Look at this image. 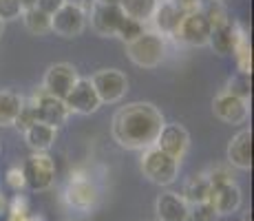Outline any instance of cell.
Returning <instances> with one entry per match:
<instances>
[{"label":"cell","mask_w":254,"mask_h":221,"mask_svg":"<svg viewBox=\"0 0 254 221\" xmlns=\"http://www.w3.org/2000/svg\"><path fill=\"white\" fill-rule=\"evenodd\" d=\"M22 175L29 190H49L56 181V161L47 153H33L22 164Z\"/></svg>","instance_id":"obj_4"},{"label":"cell","mask_w":254,"mask_h":221,"mask_svg":"<svg viewBox=\"0 0 254 221\" xmlns=\"http://www.w3.org/2000/svg\"><path fill=\"white\" fill-rule=\"evenodd\" d=\"M80 80V75H77L75 67L66 65V62H58V65H51L47 69L45 73V88L42 91L47 93V95H53V97H60V100H64L66 93L73 88V84Z\"/></svg>","instance_id":"obj_8"},{"label":"cell","mask_w":254,"mask_h":221,"mask_svg":"<svg viewBox=\"0 0 254 221\" xmlns=\"http://www.w3.org/2000/svg\"><path fill=\"white\" fill-rule=\"evenodd\" d=\"M210 33H212V27H210V22L201 13V9H199V11L184 13L173 36L177 40H182L184 44H188V47H206L210 40Z\"/></svg>","instance_id":"obj_6"},{"label":"cell","mask_w":254,"mask_h":221,"mask_svg":"<svg viewBox=\"0 0 254 221\" xmlns=\"http://www.w3.org/2000/svg\"><path fill=\"white\" fill-rule=\"evenodd\" d=\"M126 51L133 65L141 69H155L164 62L166 58V40L162 33L144 31L139 38L126 44Z\"/></svg>","instance_id":"obj_2"},{"label":"cell","mask_w":254,"mask_h":221,"mask_svg":"<svg viewBox=\"0 0 254 221\" xmlns=\"http://www.w3.org/2000/svg\"><path fill=\"white\" fill-rule=\"evenodd\" d=\"M7 186L11 190H16V193H20L22 188H27V184H24V175H22V168L20 166H13V168L7 170Z\"/></svg>","instance_id":"obj_32"},{"label":"cell","mask_w":254,"mask_h":221,"mask_svg":"<svg viewBox=\"0 0 254 221\" xmlns=\"http://www.w3.org/2000/svg\"><path fill=\"white\" fill-rule=\"evenodd\" d=\"M212 111L226 124H243L248 120V113H250L248 100H241V97L232 95L228 91H221L212 100Z\"/></svg>","instance_id":"obj_13"},{"label":"cell","mask_w":254,"mask_h":221,"mask_svg":"<svg viewBox=\"0 0 254 221\" xmlns=\"http://www.w3.org/2000/svg\"><path fill=\"white\" fill-rule=\"evenodd\" d=\"M164 124V115L157 106H153L150 102H133L115 113L113 137L124 148L144 150L148 146H155Z\"/></svg>","instance_id":"obj_1"},{"label":"cell","mask_w":254,"mask_h":221,"mask_svg":"<svg viewBox=\"0 0 254 221\" xmlns=\"http://www.w3.org/2000/svg\"><path fill=\"white\" fill-rule=\"evenodd\" d=\"M237 36H239L237 24H226V27L212 29L208 44H210V47H212L217 53H221V56H228V53H232V51H234V44H237Z\"/></svg>","instance_id":"obj_20"},{"label":"cell","mask_w":254,"mask_h":221,"mask_svg":"<svg viewBox=\"0 0 254 221\" xmlns=\"http://www.w3.org/2000/svg\"><path fill=\"white\" fill-rule=\"evenodd\" d=\"M228 161L239 170L252 168V131H241L228 144Z\"/></svg>","instance_id":"obj_17"},{"label":"cell","mask_w":254,"mask_h":221,"mask_svg":"<svg viewBox=\"0 0 254 221\" xmlns=\"http://www.w3.org/2000/svg\"><path fill=\"white\" fill-rule=\"evenodd\" d=\"M155 146H157L159 150H164L166 155H170L177 161H182L190 148V135L182 124H177V122H175V124H164L162 131H159V135H157Z\"/></svg>","instance_id":"obj_10"},{"label":"cell","mask_w":254,"mask_h":221,"mask_svg":"<svg viewBox=\"0 0 254 221\" xmlns=\"http://www.w3.org/2000/svg\"><path fill=\"white\" fill-rule=\"evenodd\" d=\"M188 217H192V221H217L219 215L214 213L210 201H201V204H194L192 208H190Z\"/></svg>","instance_id":"obj_29"},{"label":"cell","mask_w":254,"mask_h":221,"mask_svg":"<svg viewBox=\"0 0 254 221\" xmlns=\"http://www.w3.org/2000/svg\"><path fill=\"white\" fill-rule=\"evenodd\" d=\"M210 181L206 175H192L184 186V193L182 197L188 201V206H194V204H201V201H208L210 197Z\"/></svg>","instance_id":"obj_21"},{"label":"cell","mask_w":254,"mask_h":221,"mask_svg":"<svg viewBox=\"0 0 254 221\" xmlns=\"http://www.w3.org/2000/svg\"><path fill=\"white\" fill-rule=\"evenodd\" d=\"M210 186H219V184H228V181H234L232 179V173L228 166H212L210 173H206Z\"/></svg>","instance_id":"obj_31"},{"label":"cell","mask_w":254,"mask_h":221,"mask_svg":"<svg viewBox=\"0 0 254 221\" xmlns=\"http://www.w3.org/2000/svg\"><path fill=\"white\" fill-rule=\"evenodd\" d=\"M141 173L148 181L157 186H170L179 175V161L175 157L166 155L157 146L144 148L141 155Z\"/></svg>","instance_id":"obj_3"},{"label":"cell","mask_w":254,"mask_h":221,"mask_svg":"<svg viewBox=\"0 0 254 221\" xmlns=\"http://www.w3.org/2000/svg\"><path fill=\"white\" fill-rule=\"evenodd\" d=\"M91 84L102 104H115L128 91V77L117 69H102L91 77Z\"/></svg>","instance_id":"obj_5"},{"label":"cell","mask_w":254,"mask_h":221,"mask_svg":"<svg viewBox=\"0 0 254 221\" xmlns=\"http://www.w3.org/2000/svg\"><path fill=\"white\" fill-rule=\"evenodd\" d=\"M36 2H38V0H20L22 11H27V9H33V7H36Z\"/></svg>","instance_id":"obj_37"},{"label":"cell","mask_w":254,"mask_h":221,"mask_svg":"<svg viewBox=\"0 0 254 221\" xmlns=\"http://www.w3.org/2000/svg\"><path fill=\"white\" fill-rule=\"evenodd\" d=\"M7 221H29V213L27 215H16V213H9Z\"/></svg>","instance_id":"obj_36"},{"label":"cell","mask_w":254,"mask_h":221,"mask_svg":"<svg viewBox=\"0 0 254 221\" xmlns=\"http://www.w3.org/2000/svg\"><path fill=\"white\" fill-rule=\"evenodd\" d=\"M33 104H36L38 122L53 126V129L62 126L66 122V117H69V109L64 106V100L53 97V95H47L45 91H42L40 95L33 97Z\"/></svg>","instance_id":"obj_14"},{"label":"cell","mask_w":254,"mask_h":221,"mask_svg":"<svg viewBox=\"0 0 254 221\" xmlns=\"http://www.w3.org/2000/svg\"><path fill=\"white\" fill-rule=\"evenodd\" d=\"M170 2H173L182 13H190V11H199L203 0H170Z\"/></svg>","instance_id":"obj_34"},{"label":"cell","mask_w":254,"mask_h":221,"mask_svg":"<svg viewBox=\"0 0 254 221\" xmlns=\"http://www.w3.org/2000/svg\"><path fill=\"white\" fill-rule=\"evenodd\" d=\"M144 31H146V29H144V22L133 20V18L124 16V20H122L120 29H117V38H120V40H124L126 44H128V42H133L135 38H139Z\"/></svg>","instance_id":"obj_27"},{"label":"cell","mask_w":254,"mask_h":221,"mask_svg":"<svg viewBox=\"0 0 254 221\" xmlns=\"http://www.w3.org/2000/svg\"><path fill=\"white\" fill-rule=\"evenodd\" d=\"M22 97L13 91H0V126H13L22 106Z\"/></svg>","instance_id":"obj_22"},{"label":"cell","mask_w":254,"mask_h":221,"mask_svg":"<svg viewBox=\"0 0 254 221\" xmlns=\"http://www.w3.org/2000/svg\"><path fill=\"white\" fill-rule=\"evenodd\" d=\"M241 190L234 181H228V184H219L210 188V206L214 208V213L221 217V215H232L241 208Z\"/></svg>","instance_id":"obj_15"},{"label":"cell","mask_w":254,"mask_h":221,"mask_svg":"<svg viewBox=\"0 0 254 221\" xmlns=\"http://www.w3.org/2000/svg\"><path fill=\"white\" fill-rule=\"evenodd\" d=\"M36 122H38L36 104H33V102H22L20 113H18V117H16V122H13V126H18V129L24 133L31 124H36Z\"/></svg>","instance_id":"obj_28"},{"label":"cell","mask_w":254,"mask_h":221,"mask_svg":"<svg viewBox=\"0 0 254 221\" xmlns=\"http://www.w3.org/2000/svg\"><path fill=\"white\" fill-rule=\"evenodd\" d=\"M95 2H111V4H120V0H95Z\"/></svg>","instance_id":"obj_38"},{"label":"cell","mask_w":254,"mask_h":221,"mask_svg":"<svg viewBox=\"0 0 254 221\" xmlns=\"http://www.w3.org/2000/svg\"><path fill=\"white\" fill-rule=\"evenodd\" d=\"M64 2H66V0H38V2H36V7L40 9V11L49 13V16H53V13H56L58 9H60Z\"/></svg>","instance_id":"obj_35"},{"label":"cell","mask_w":254,"mask_h":221,"mask_svg":"<svg viewBox=\"0 0 254 221\" xmlns=\"http://www.w3.org/2000/svg\"><path fill=\"white\" fill-rule=\"evenodd\" d=\"M184 13L179 11L177 7H175L170 0H166V2H157V7H155V13L150 20L155 22V27H157L159 33H168V36H173L175 29H177L179 20H182Z\"/></svg>","instance_id":"obj_19"},{"label":"cell","mask_w":254,"mask_h":221,"mask_svg":"<svg viewBox=\"0 0 254 221\" xmlns=\"http://www.w3.org/2000/svg\"><path fill=\"white\" fill-rule=\"evenodd\" d=\"M2 31H4V22L0 20V36H2Z\"/></svg>","instance_id":"obj_39"},{"label":"cell","mask_w":254,"mask_h":221,"mask_svg":"<svg viewBox=\"0 0 254 221\" xmlns=\"http://www.w3.org/2000/svg\"><path fill=\"white\" fill-rule=\"evenodd\" d=\"M122 20H124V11L120 4H111V2H93L91 4V24L95 29V33L104 38L117 36Z\"/></svg>","instance_id":"obj_11"},{"label":"cell","mask_w":254,"mask_h":221,"mask_svg":"<svg viewBox=\"0 0 254 221\" xmlns=\"http://www.w3.org/2000/svg\"><path fill=\"white\" fill-rule=\"evenodd\" d=\"M155 210H157L159 221H188L190 215V206L179 193H168L159 195L155 201Z\"/></svg>","instance_id":"obj_16"},{"label":"cell","mask_w":254,"mask_h":221,"mask_svg":"<svg viewBox=\"0 0 254 221\" xmlns=\"http://www.w3.org/2000/svg\"><path fill=\"white\" fill-rule=\"evenodd\" d=\"M228 93H232V95L241 97V100H250V93H252V77L250 73H237V75H232L230 80H228Z\"/></svg>","instance_id":"obj_26"},{"label":"cell","mask_w":254,"mask_h":221,"mask_svg":"<svg viewBox=\"0 0 254 221\" xmlns=\"http://www.w3.org/2000/svg\"><path fill=\"white\" fill-rule=\"evenodd\" d=\"M64 199L75 210H91L100 201V190H97V186L93 184L89 177H71Z\"/></svg>","instance_id":"obj_12"},{"label":"cell","mask_w":254,"mask_h":221,"mask_svg":"<svg viewBox=\"0 0 254 221\" xmlns=\"http://www.w3.org/2000/svg\"><path fill=\"white\" fill-rule=\"evenodd\" d=\"M9 213H16V215L31 213V210H29V199L24 197V195H16V197L11 199V204H9Z\"/></svg>","instance_id":"obj_33"},{"label":"cell","mask_w":254,"mask_h":221,"mask_svg":"<svg viewBox=\"0 0 254 221\" xmlns=\"http://www.w3.org/2000/svg\"><path fill=\"white\" fill-rule=\"evenodd\" d=\"M201 13L206 16V20L210 22V27L212 29H219V27L230 24L228 9L223 7L221 0H206V2H201Z\"/></svg>","instance_id":"obj_25"},{"label":"cell","mask_w":254,"mask_h":221,"mask_svg":"<svg viewBox=\"0 0 254 221\" xmlns=\"http://www.w3.org/2000/svg\"><path fill=\"white\" fill-rule=\"evenodd\" d=\"M86 27V11L66 0L60 9L51 16V31L62 38H75Z\"/></svg>","instance_id":"obj_7"},{"label":"cell","mask_w":254,"mask_h":221,"mask_svg":"<svg viewBox=\"0 0 254 221\" xmlns=\"http://www.w3.org/2000/svg\"><path fill=\"white\" fill-rule=\"evenodd\" d=\"M22 20H24V27H27L29 33L33 36H45V33L51 31V16L45 11H40L38 7L33 9H27V11L20 13Z\"/></svg>","instance_id":"obj_24"},{"label":"cell","mask_w":254,"mask_h":221,"mask_svg":"<svg viewBox=\"0 0 254 221\" xmlns=\"http://www.w3.org/2000/svg\"><path fill=\"white\" fill-rule=\"evenodd\" d=\"M64 106L69 109V113H77V115H91L102 106L100 97H97L95 88H93L91 80H80L73 84V88L66 93L64 97Z\"/></svg>","instance_id":"obj_9"},{"label":"cell","mask_w":254,"mask_h":221,"mask_svg":"<svg viewBox=\"0 0 254 221\" xmlns=\"http://www.w3.org/2000/svg\"><path fill=\"white\" fill-rule=\"evenodd\" d=\"M157 2L159 0H120V7L124 11V16L139 20V22H146L153 18Z\"/></svg>","instance_id":"obj_23"},{"label":"cell","mask_w":254,"mask_h":221,"mask_svg":"<svg viewBox=\"0 0 254 221\" xmlns=\"http://www.w3.org/2000/svg\"><path fill=\"white\" fill-rule=\"evenodd\" d=\"M56 135H58V129L42 124V122H36V124H31L24 131V140H27L29 148L33 153H47L53 146V142H56Z\"/></svg>","instance_id":"obj_18"},{"label":"cell","mask_w":254,"mask_h":221,"mask_svg":"<svg viewBox=\"0 0 254 221\" xmlns=\"http://www.w3.org/2000/svg\"><path fill=\"white\" fill-rule=\"evenodd\" d=\"M22 7L20 0H0V20H16L20 18Z\"/></svg>","instance_id":"obj_30"}]
</instances>
